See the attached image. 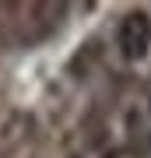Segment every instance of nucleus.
Instances as JSON below:
<instances>
[{
    "instance_id": "f257e3e1",
    "label": "nucleus",
    "mask_w": 151,
    "mask_h": 158,
    "mask_svg": "<svg viewBox=\"0 0 151 158\" xmlns=\"http://www.w3.org/2000/svg\"><path fill=\"white\" fill-rule=\"evenodd\" d=\"M116 46L123 53V60H130V63L144 60L151 49V14L148 11H127L120 18V28H116Z\"/></svg>"
}]
</instances>
